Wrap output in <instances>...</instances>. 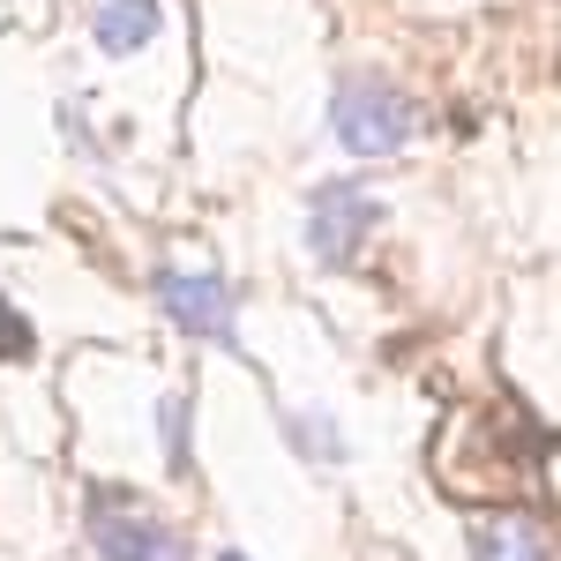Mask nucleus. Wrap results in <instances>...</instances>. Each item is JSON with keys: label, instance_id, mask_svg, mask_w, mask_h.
I'll use <instances>...</instances> for the list:
<instances>
[{"label": "nucleus", "instance_id": "nucleus-1", "mask_svg": "<svg viewBox=\"0 0 561 561\" xmlns=\"http://www.w3.org/2000/svg\"><path fill=\"white\" fill-rule=\"evenodd\" d=\"M330 135L345 142L352 158H389L420 135V105L404 90L375 83V76H345L330 90Z\"/></svg>", "mask_w": 561, "mask_h": 561}, {"label": "nucleus", "instance_id": "nucleus-2", "mask_svg": "<svg viewBox=\"0 0 561 561\" xmlns=\"http://www.w3.org/2000/svg\"><path fill=\"white\" fill-rule=\"evenodd\" d=\"M375 225H382V203L367 187H352V180H330L307 203V255L322 262V270H352Z\"/></svg>", "mask_w": 561, "mask_h": 561}, {"label": "nucleus", "instance_id": "nucleus-3", "mask_svg": "<svg viewBox=\"0 0 561 561\" xmlns=\"http://www.w3.org/2000/svg\"><path fill=\"white\" fill-rule=\"evenodd\" d=\"M90 547L105 561H187V539H180L165 517L135 510V502H113V494H90Z\"/></svg>", "mask_w": 561, "mask_h": 561}, {"label": "nucleus", "instance_id": "nucleus-4", "mask_svg": "<svg viewBox=\"0 0 561 561\" xmlns=\"http://www.w3.org/2000/svg\"><path fill=\"white\" fill-rule=\"evenodd\" d=\"M158 300L187 337H210V345L240 352V322H232V285L217 270H158Z\"/></svg>", "mask_w": 561, "mask_h": 561}, {"label": "nucleus", "instance_id": "nucleus-5", "mask_svg": "<svg viewBox=\"0 0 561 561\" xmlns=\"http://www.w3.org/2000/svg\"><path fill=\"white\" fill-rule=\"evenodd\" d=\"M158 31H165V8L158 0H90V38H98V53H113V60L142 53Z\"/></svg>", "mask_w": 561, "mask_h": 561}, {"label": "nucleus", "instance_id": "nucleus-6", "mask_svg": "<svg viewBox=\"0 0 561 561\" xmlns=\"http://www.w3.org/2000/svg\"><path fill=\"white\" fill-rule=\"evenodd\" d=\"M472 561H554V554H547V531H539V517L502 510V517H479V524H472Z\"/></svg>", "mask_w": 561, "mask_h": 561}, {"label": "nucleus", "instance_id": "nucleus-7", "mask_svg": "<svg viewBox=\"0 0 561 561\" xmlns=\"http://www.w3.org/2000/svg\"><path fill=\"white\" fill-rule=\"evenodd\" d=\"M285 427H293V442H300L307 465H345V434H337V420H322V412H293Z\"/></svg>", "mask_w": 561, "mask_h": 561}, {"label": "nucleus", "instance_id": "nucleus-8", "mask_svg": "<svg viewBox=\"0 0 561 561\" xmlns=\"http://www.w3.org/2000/svg\"><path fill=\"white\" fill-rule=\"evenodd\" d=\"M158 434H165V472H187V397H165L158 404Z\"/></svg>", "mask_w": 561, "mask_h": 561}, {"label": "nucleus", "instance_id": "nucleus-9", "mask_svg": "<svg viewBox=\"0 0 561 561\" xmlns=\"http://www.w3.org/2000/svg\"><path fill=\"white\" fill-rule=\"evenodd\" d=\"M31 345H38V337H31V322L0 300V359H31Z\"/></svg>", "mask_w": 561, "mask_h": 561}, {"label": "nucleus", "instance_id": "nucleus-10", "mask_svg": "<svg viewBox=\"0 0 561 561\" xmlns=\"http://www.w3.org/2000/svg\"><path fill=\"white\" fill-rule=\"evenodd\" d=\"M217 561H248V554H240V547H225V554H217Z\"/></svg>", "mask_w": 561, "mask_h": 561}]
</instances>
